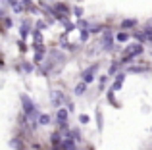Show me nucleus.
I'll list each match as a JSON object with an SVG mask.
<instances>
[{"label": "nucleus", "mask_w": 152, "mask_h": 150, "mask_svg": "<svg viewBox=\"0 0 152 150\" xmlns=\"http://www.w3.org/2000/svg\"><path fill=\"white\" fill-rule=\"evenodd\" d=\"M85 89H87V83L81 81L77 87H75V94H77V96H79V94H83V92H85Z\"/></svg>", "instance_id": "9d476101"}, {"label": "nucleus", "mask_w": 152, "mask_h": 150, "mask_svg": "<svg viewBox=\"0 0 152 150\" xmlns=\"http://www.w3.org/2000/svg\"><path fill=\"white\" fill-rule=\"evenodd\" d=\"M12 25V21H10V17H4V27H6V29H8V27H10Z\"/></svg>", "instance_id": "dca6fc26"}, {"label": "nucleus", "mask_w": 152, "mask_h": 150, "mask_svg": "<svg viewBox=\"0 0 152 150\" xmlns=\"http://www.w3.org/2000/svg\"><path fill=\"white\" fill-rule=\"evenodd\" d=\"M73 14L77 15V17H81V15H83V8H75V10H73Z\"/></svg>", "instance_id": "2eb2a0df"}, {"label": "nucleus", "mask_w": 152, "mask_h": 150, "mask_svg": "<svg viewBox=\"0 0 152 150\" xmlns=\"http://www.w3.org/2000/svg\"><path fill=\"white\" fill-rule=\"evenodd\" d=\"M129 37H131L129 33H125V31H119V33L115 35V41H118V42H127V41H129Z\"/></svg>", "instance_id": "6e6552de"}, {"label": "nucleus", "mask_w": 152, "mask_h": 150, "mask_svg": "<svg viewBox=\"0 0 152 150\" xmlns=\"http://www.w3.org/2000/svg\"><path fill=\"white\" fill-rule=\"evenodd\" d=\"M123 81H125V73H118V77H115V83L112 85V90H114V92H115V90H119V89L123 87Z\"/></svg>", "instance_id": "20e7f679"}, {"label": "nucleus", "mask_w": 152, "mask_h": 150, "mask_svg": "<svg viewBox=\"0 0 152 150\" xmlns=\"http://www.w3.org/2000/svg\"><path fill=\"white\" fill-rule=\"evenodd\" d=\"M21 104H23V112L27 114V117H29V119L37 116V108H35V104L29 100V96H27V94H21Z\"/></svg>", "instance_id": "f257e3e1"}, {"label": "nucleus", "mask_w": 152, "mask_h": 150, "mask_svg": "<svg viewBox=\"0 0 152 150\" xmlns=\"http://www.w3.org/2000/svg\"><path fill=\"white\" fill-rule=\"evenodd\" d=\"M39 123L41 125H48L50 123V116L48 114H41V116H39Z\"/></svg>", "instance_id": "1a4fd4ad"}, {"label": "nucleus", "mask_w": 152, "mask_h": 150, "mask_svg": "<svg viewBox=\"0 0 152 150\" xmlns=\"http://www.w3.org/2000/svg\"><path fill=\"white\" fill-rule=\"evenodd\" d=\"M56 117H58V123H66V119H67V110L66 108H58Z\"/></svg>", "instance_id": "39448f33"}, {"label": "nucleus", "mask_w": 152, "mask_h": 150, "mask_svg": "<svg viewBox=\"0 0 152 150\" xmlns=\"http://www.w3.org/2000/svg\"><path fill=\"white\" fill-rule=\"evenodd\" d=\"M133 39H137L139 44H142V42L148 41V39H146V33H145V31H137V33H133Z\"/></svg>", "instance_id": "0eeeda50"}, {"label": "nucleus", "mask_w": 152, "mask_h": 150, "mask_svg": "<svg viewBox=\"0 0 152 150\" xmlns=\"http://www.w3.org/2000/svg\"><path fill=\"white\" fill-rule=\"evenodd\" d=\"M133 27H137V19H123L121 21V31L133 29Z\"/></svg>", "instance_id": "423d86ee"}, {"label": "nucleus", "mask_w": 152, "mask_h": 150, "mask_svg": "<svg viewBox=\"0 0 152 150\" xmlns=\"http://www.w3.org/2000/svg\"><path fill=\"white\" fill-rule=\"evenodd\" d=\"M18 44H19V48H21V52H27V46H25V44H23V41H19V42H18Z\"/></svg>", "instance_id": "f3484780"}, {"label": "nucleus", "mask_w": 152, "mask_h": 150, "mask_svg": "<svg viewBox=\"0 0 152 150\" xmlns=\"http://www.w3.org/2000/svg\"><path fill=\"white\" fill-rule=\"evenodd\" d=\"M89 35H91V31L83 29V31H81V41H83V42H85V41H89Z\"/></svg>", "instance_id": "9b49d317"}, {"label": "nucleus", "mask_w": 152, "mask_h": 150, "mask_svg": "<svg viewBox=\"0 0 152 150\" xmlns=\"http://www.w3.org/2000/svg\"><path fill=\"white\" fill-rule=\"evenodd\" d=\"M96 119H98V127H102V114L100 112L96 114Z\"/></svg>", "instance_id": "a211bd4d"}, {"label": "nucleus", "mask_w": 152, "mask_h": 150, "mask_svg": "<svg viewBox=\"0 0 152 150\" xmlns=\"http://www.w3.org/2000/svg\"><path fill=\"white\" fill-rule=\"evenodd\" d=\"M23 71H33V64L25 62V64H23Z\"/></svg>", "instance_id": "4468645a"}, {"label": "nucleus", "mask_w": 152, "mask_h": 150, "mask_svg": "<svg viewBox=\"0 0 152 150\" xmlns=\"http://www.w3.org/2000/svg\"><path fill=\"white\" fill-rule=\"evenodd\" d=\"M79 121H81L83 125H87V123H89V121H91V117H89V116H85V114H83V116H79Z\"/></svg>", "instance_id": "ddd939ff"}, {"label": "nucleus", "mask_w": 152, "mask_h": 150, "mask_svg": "<svg viewBox=\"0 0 152 150\" xmlns=\"http://www.w3.org/2000/svg\"><path fill=\"white\" fill-rule=\"evenodd\" d=\"M54 10H56V14H58V19H60V14H64V15H67V14H69V8H67L64 2L54 4Z\"/></svg>", "instance_id": "7ed1b4c3"}, {"label": "nucleus", "mask_w": 152, "mask_h": 150, "mask_svg": "<svg viewBox=\"0 0 152 150\" xmlns=\"http://www.w3.org/2000/svg\"><path fill=\"white\" fill-rule=\"evenodd\" d=\"M118 69H119V64H118V62H114V64H112V68H110V71H108V73H110V75H114L115 71H118Z\"/></svg>", "instance_id": "f8f14e48"}, {"label": "nucleus", "mask_w": 152, "mask_h": 150, "mask_svg": "<svg viewBox=\"0 0 152 150\" xmlns=\"http://www.w3.org/2000/svg\"><path fill=\"white\" fill-rule=\"evenodd\" d=\"M98 71V64H93L91 66L89 69H85V71H83V83H87V85H89V83H93L94 81V73Z\"/></svg>", "instance_id": "f03ea898"}]
</instances>
